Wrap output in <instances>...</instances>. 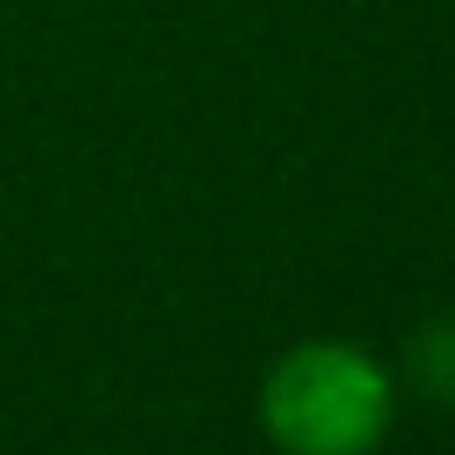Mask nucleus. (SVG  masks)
I'll return each mask as SVG.
<instances>
[{
  "mask_svg": "<svg viewBox=\"0 0 455 455\" xmlns=\"http://www.w3.org/2000/svg\"><path fill=\"white\" fill-rule=\"evenodd\" d=\"M395 422V375L355 341H295L261 375V435L282 455H375Z\"/></svg>",
  "mask_w": 455,
  "mask_h": 455,
  "instance_id": "obj_1",
  "label": "nucleus"
},
{
  "mask_svg": "<svg viewBox=\"0 0 455 455\" xmlns=\"http://www.w3.org/2000/svg\"><path fill=\"white\" fill-rule=\"evenodd\" d=\"M409 375L428 402H449L455 409V315H435L409 335Z\"/></svg>",
  "mask_w": 455,
  "mask_h": 455,
  "instance_id": "obj_2",
  "label": "nucleus"
}]
</instances>
